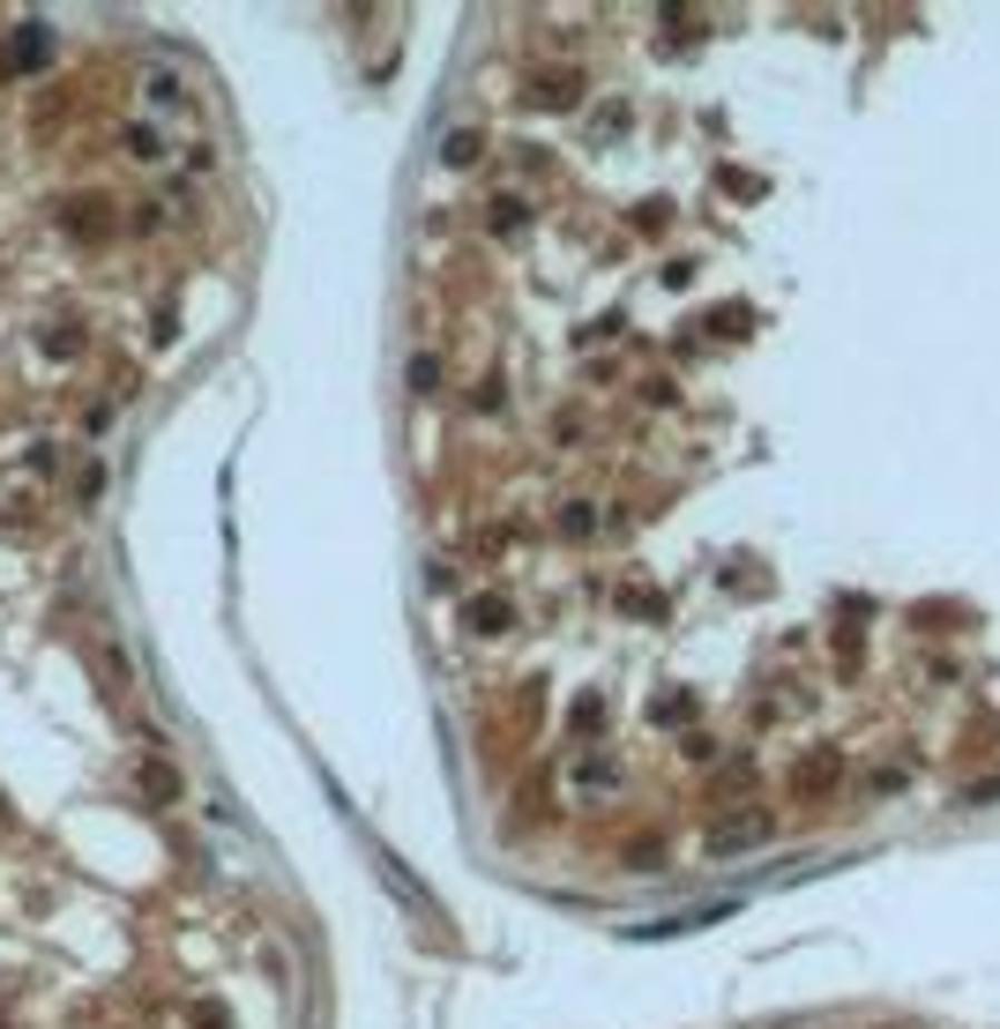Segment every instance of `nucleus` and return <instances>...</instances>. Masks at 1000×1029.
<instances>
[{
    "label": "nucleus",
    "instance_id": "ddd939ff",
    "mask_svg": "<svg viewBox=\"0 0 1000 1029\" xmlns=\"http://www.w3.org/2000/svg\"><path fill=\"white\" fill-rule=\"evenodd\" d=\"M46 351H52V359H76V351H82V329H76V321L46 329Z\"/></svg>",
    "mask_w": 1000,
    "mask_h": 1029
},
{
    "label": "nucleus",
    "instance_id": "7ed1b4c3",
    "mask_svg": "<svg viewBox=\"0 0 1000 1029\" xmlns=\"http://www.w3.org/2000/svg\"><path fill=\"white\" fill-rule=\"evenodd\" d=\"M762 835H769V821H762V813H747V821H717V829H709V851L732 857V851H754Z\"/></svg>",
    "mask_w": 1000,
    "mask_h": 1029
},
{
    "label": "nucleus",
    "instance_id": "dca6fc26",
    "mask_svg": "<svg viewBox=\"0 0 1000 1029\" xmlns=\"http://www.w3.org/2000/svg\"><path fill=\"white\" fill-rule=\"evenodd\" d=\"M612 776H620L612 761H582V768H576V784H582V791H605V784H612Z\"/></svg>",
    "mask_w": 1000,
    "mask_h": 1029
},
{
    "label": "nucleus",
    "instance_id": "9d476101",
    "mask_svg": "<svg viewBox=\"0 0 1000 1029\" xmlns=\"http://www.w3.org/2000/svg\"><path fill=\"white\" fill-rule=\"evenodd\" d=\"M120 149L135 157V165H157V157H165V143H157V127H127V135H120Z\"/></svg>",
    "mask_w": 1000,
    "mask_h": 1029
},
{
    "label": "nucleus",
    "instance_id": "9b49d317",
    "mask_svg": "<svg viewBox=\"0 0 1000 1029\" xmlns=\"http://www.w3.org/2000/svg\"><path fill=\"white\" fill-rule=\"evenodd\" d=\"M836 784V754H814V761H800V791H829Z\"/></svg>",
    "mask_w": 1000,
    "mask_h": 1029
},
{
    "label": "nucleus",
    "instance_id": "f257e3e1",
    "mask_svg": "<svg viewBox=\"0 0 1000 1029\" xmlns=\"http://www.w3.org/2000/svg\"><path fill=\"white\" fill-rule=\"evenodd\" d=\"M508 627H516V605H508L500 589H486V597H471V605H463V635L493 641V635H508Z\"/></svg>",
    "mask_w": 1000,
    "mask_h": 1029
},
{
    "label": "nucleus",
    "instance_id": "39448f33",
    "mask_svg": "<svg viewBox=\"0 0 1000 1029\" xmlns=\"http://www.w3.org/2000/svg\"><path fill=\"white\" fill-rule=\"evenodd\" d=\"M46 52H52V30L46 23H23L16 38H8V68H46Z\"/></svg>",
    "mask_w": 1000,
    "mask_h": 1029
},
{
    "label": "nucleus",
    "instance_id": "6ab92c4d",
    "mask_svg": "<svg viewBox=\"0 0 1000 1029\" xmlns=\"http://www.w3.org/2000/svg\"><path fill=\"white\" fill-rule=\"evenodd\" d=\"M173 336H179V306L165 298V306H157V343H173Z\"/></svg>",
    "mask_w": 1000,
    "mask_h": 1029
},
{
    "label": "nucleus",
    "instance_id": "f3484780",
    "mask_svg": "<svg viewBox=\"0 0 1000 1029\" xmlns=\"http://www.w3.org/2000/svg\"><path fill=\"white\" fill-rule=\"evenodd\" d=\"M687 716H695L687 694H665V702H657V724H687Z\"/></svg>",
    "mask_w": 1000,
    "mask_h": 1029
},
{
    "label": "nucleus",
    "instance_id": "aec40b11",
    "mask_svg": "<svg viewBox=\"0 0 1000 1029\" xmlns=\"http://www.w3.org/2000/svg\"><path fill=\"white\" fill-rule=\"evenodd\" d=\"M605 724V702H576V732H598Z\"/></svg>",
    "mask_w": 1000,
    "mask_h": 1029
},
{
    "label": "nucleus",
    "instance_id": "4468645a",
    "mask_svg": "<svg viewBox=\"0 0 1000 1029\" xmlns=\"http://www.w3.org/2000/svg\"><path fill=\"white\" fill-rule=\"evenodd\" d=\"M411 389H419V395L441 389V359H433V351H419V359H411Z\"/></svg>",
    "mask_w": 1000,
    "mask_h": 1029
},
{
    "label": "nucleus",
    "instance_id": "6e6552de",
    "mask_svg": "<svg viewBox=\"0 0 1000 1029\" xmlns=\"http://www.w3.org/2000/svg\"><path fill=\"white\" fill-rule=\"evenodd\" d=\"M143 90H150L157 105H187V82H179L165 60H150V68H143Z\"/></svg>",
    "mask_w": 1000,
    "mask_h": 1029
},
{
    "label": "nucleus",
    "instance_id": "1a4fd4ad",
    "mask_svg": "<svg viewBox=\"0 0 1000 1029\" xmlns=\"http://www.w3.org/2000/svg\"><path fill=\"white\" fill-rule=\"evenodd\" d=\"M478 149H486V135L478 127H455L449 143H441V165H478Z\"/></svg>",
    "mask_w": 1000,
    "mask_h": 1029
},
{
    "label": "nucleus",
    "instance_id": "0eeeda50",
    "mask_svg": "<svg viewBox=\"0 0 1000 1029\" xmlns=\"http://www.w3.org/2000/svg\"><path fill=\"white\" fill-rule=\"evenodd\" d=\"M702 329H709V336H747V329H754V306L725 298V306H709V314H702Z\"/></svg>",
    "mask_w": 1000,
    "mask_h": 1029
},
{
    "label": "nucleus",
    "instance_id": "423d86ee",
    "mask_svg": "<svg viewBox=\"0 0 1000 1029\" xmlns=\"http://www.w3.org/2000/svg\"><path fill=\"white\" fill-rule=\"evenodd\" d=\"M60 224H68V232H76V239H105V202H98V195H82V202H68V209H60Z\"/></svg>",
    "mask_w": 1000,
    "mask_h": 1029
},
{
    "label": "nucleus",
    "instance_id": "a211bd4d",
    "mask_svg": "<svg viewBox=\"0 0 1000 1029\" xmlns=\"http://www.w3.org/2000/svg\"><path fill=\"white\" fill-rule=\"evenodd\" d=\"M195 1029H232V1007H225V1000H209V1007L195 1015Z\"/></svg>",
    "mask_w": 1000,
    "mask_h": 1029
},
{
    "label": "nucleus",
    "instance_id": "2eb2a0df",
    "mask_svg": "<svg viewBox=\"0 0 1000 1029\" xmlns=\"http://www.w3.org/2000/svg\"><path fill=\"white\" fill-rule=\"evenodd\" d=\"M560 530H568V538H590L598 522H590V508H582V500H568V508H560Z\"/></svg>",
    "mask_w": 1000,
    "mask_h": 1029
},
{
    "label": "nucleus",
    "instance_id": "f8f14e48",
    "mask_svg": "<svg viewBox=\"0 0 1000 1029\" xmlns=\"http://www.w3.org/2000/svg\"><path fill=\"white\" fill-rule=\"evenodd\" d=\"M486 224H493V232H523V202H516V195H493Z\"/></svg>",
    "mask_w": 1000,
    "mask_h": 1029
},
{
    "label": "nucleus",
    "instance_id": "412c9836",
    "mask_svg": "<svg viewBox=\"0 0 1000 1029\" xmlns=\"http://www.w3.org/2000/svg\"><path fill=\"white\" fill-rule=\"evenodd\" d=\"M0 1029H8V1022H0Z\"/></svg>",
    "mask_w": 1000,
    "mask_h": 1029
},
{
    "label": "nucleus",
    "instance_id": "f03ea898",
    "mask_svg": "<svg viewBox=\"0 0 1000 1029\" xmlns=\"http://www.w3.org/2000/svg\"><path fill=\"white\" fill-rule=\"evenodd\" d=\"M576 98H582V75H576V68H546V75H530V105L560 112V105H576Z\"/></svg>",
    "mask_w": 1000,
    "mask_h": 1029
},
{
    "label": "nucleus",
    "instance_id": "20e7f679",
    "mask_svg": "<svg viewBox=\"0 0 1000 1029\" xmlns=\"http://www.w3.org/2000/svg\"><path fill=\"white\" fill-rule=\"evenodd\" d=\"M135 791H143L150 806H173V798H179V768H173V761H143V768H135Z\"/></svg>",
    "mask_w": 1000,
    "mask_h": 1029
}]
</instances>
